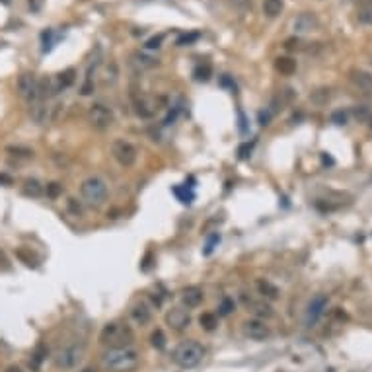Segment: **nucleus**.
I'll return each mask as SVG.
<instances>
[{"label": "nucleus", "mask_w": 372, "mask_h": 372, "mask_svg": "<svg viewBox=\"0 0 372 372\" xmlns=\"http://www.w3.org/2000/svg\"><path fill=\"white\" fill-rule=\"evenodd\" d=\"M199 39V33H185V35H181V38L177 39L175 43L179 45V47H185V45H191V43H195Z\"/></svg>", "instance_id": "nucleus-35"}, {"label": "nucleus", "mask_w": 372, "mask_h": 372, "mask_svg": "<svg viewBox=\"0 0 372 372\" xmlns=\"http://www.w3.org/2000/svg\"><path fill=\"white\" fill-rule=\"evenodd\" d=\"M135 333L131 325L125 322H109L105 323L99 331V343L109 349L115 347H133Z\"/></svg>", "instance_id": "nucleus-3"}, {"label": "nucleus", "mask_w": 372, "mask_h": 372, "mask_svg": "<svg viewBox=\"0 0 372 372\" xmlns=\"http://www.w3.org/2000/svg\"><path fill=\"white\" fill-rule=\"evenodd\" d=\"M174 195L179 199L181 203H185V205H189V203H191V199H193V193H189V191H187V185L185 187H174Z\"/></svg>", "instance_id": "nucleus-30"}, {"label": "nucleus", "mask_w": 372, "mask_h": 372, "mask_svg": "<svg viewBox=\"0 0 372 372\" xmlns=\"http://www.w3.org/2000/svg\"><path fill=\"white\" fill-rule=\"evenodd\" d=\"M327 308V296L325 294H316L312 296V300L306 306V316H304V325L306 327H314L320 322V318L323 316V310Z\"/></svg>", "instance_id": "nucleus-10"}, {"label": "nucleus", "mask_w": 372, "mask_h": 372, "mask_svg": "<svg viewBox=\"0 0 372 372\" xmlns=\"http://www.w3.org/2000/svg\"><path fill=\"white\" fill-rule=\"evenodd\" d=\"M24 191H25V195H31V197H41L43 195V185L39 183L38 179H27L25 181V185H24Z\"/></svg>", "instance_id": "nucleus-24"}, {"label": "nucleus", "mask_w": 372, "mask_h": 372, "mask_svg": "<svg viewBox=\"0 0 372 372\" xmlns=\"http://www.w3.org/2000/svg\"><path fill=\"white\" fill-rule=\"evenodd\" d=\"M298 47H300V41H298L296 38H290V39H286L285 41V49L294 51V49H298Z\"/></svg>", "instance_id": "nucleus-40"}, {"label": "nucleus", "mask_w": 372, "mask_h": 372, "mask_svg": "<svg viewBox=\"0 0 372 372\" xmlns=\"http://www.w3.org/2000/svg\"><path fill=\"white\" fill-rule=\"evenodd\" d=\"M275 68H277L281 75L290 76L294 70H296V61H292L290 57H279V59L275 61Z\"/></svg>", "instance_id": "nucleus-21"}, {"label": "nucleus", "mask_w": 372, "mask_h": 372, "mask_svg": "<svg viewBox=\"0 0 372 372\" xmlns=\"http://www.w3.org/2000/svg\"><path fill=\"white\" fill-rule=\"evenodd\" d=\"M111 156L117 160L119 166L131 168V166H135V162H137L138 152L133 142H129V140H125V138H115L111 142Z\"/></svg>", "instance_id": "nucleus-7"}, {"label": "nucleus", "mask_w": 372, "mask_h": 372, "mask_svg": "<svg viewBox=\"0 0 372 372\" xmlns=\"http://www.w3.org/2000/svg\"><path fill=\"white\" fill-rule=\"evenodd\" d=\"M78 372H98V368L96 366H84V368H80Z\"/></svg>", "instance_id": "nucleus-43"}, {"label": "nucleus", "mask_w": 372, "mask_h": 372, "mask_svg": "<svg viewBox=\"0 0 372 372\" xmlns=\"http://www.w3.org/2000/svg\"><path fill=\"white\" fill-rule=\"evenodd\" d=\"M109 195V185L101 175H90L80 183V197L88 207L98 209L101 205H105Z\"/></svg>", "instance_id": "nucleus-5"}, {"label": "nucleus", "mask_w": 372, "mask_h": 372, "mask_svg": "<svg viewBox=\"0 0 372 372\" xmlns=\"http://www.w3.org/2000/svg\"><path fill=\"white\" fill-rule=\"evenodd\" d=\"M275 117V113L269 109V107H265V109H261L259 111V125L261 127H267V125L271 123V119Z\"/></svg>", "instance_id": "nucleus-32"}, {"label": "nucleus", "mask_w": 372, "mask_h": 372, "mask_svg": "<svg viewBox=\"0 0 372 372\" xmlns=\"http://www.w3.org/2000/svg\"><path fill=\"white\" fill-rule=\"evenodd\" d=\"M4 372H24V370H22L18 364H12V366H8V368H6Z\"/></svg>", "instance_id": "nucleus-42"}, {"label": "nucleus", "mask_w": 372, "mask_h": 372, "mask_svg": "<svg viewBox=\"0 0 372 372\" xmlns=\"http://www.w3.org/2000/svg\"><path fill=\"white\" fill-rule=\"evenodd\" d=\"M203 298H205V294H203V290L199 286H187L181 292V300H183L185 308H197L199 304L203 302Z\"/></svg>", "instance_id": "nucleus-18"}, {"label": "nucleus", "mask_w": 372, "mask_h": 372, "mask_svg": "<svg viewBox=\"0 0 372 372\" xmlns=\"http://www.w3.org/2000/svg\"><path fill=\"white\" fill-rule=\"evenodd\" d=\"M242 304L248 308V312L253 314V318H259V320H267V318H271L273 316V308L261 298H251L248 294H242Z\"/></svg>", "instance_id": "nucleus-12"}, {"label": "nucleus", "mask_w": 372, "mask_h": 372, "mask_svg": "<svg viewBox=\"0 0 372 372\" xmlns=\"http://www.w3.org/2000/svg\"><path fill=\"white\" fill-rule=\"evenodd\" d=\"M84 351H86V341L82 339H70L66 341L64 345L55 351V357L53 362L59 370H72L78 366V362L84 357Z\"/></svg>", "instance_id": "nucleus-4"}, {"label": "nucleus", "mask_w": 372, "mask_h": 372, "mask_svg": "<svg viewBox=\"0 0 372 372\" xmlns=\"http://www.w3.org/2000/svg\"><path fill=\"white\" fill-rule=\"evenodd\" d=\"M88 121H90V125L96 131H105V129H109L115 123V113H113V109L107 103L96 101L88 109Z\"/></svg>", "instance_id": "nucleus-6"}, {"label": "nucleus", "mask_w": 372, "mask_h": 372, "mask_svg": "<svg viewBox=\"0 0 372 372\" xmlns=\"http://www.w3.org/2000/svg\"><path fill=\"white\" fill-rule=\"evenodd\" d=\"M158 101L146 96H138L135 98V113H137L140 119H152L156 111H158Z\"/></svg>", "instance_id": "nucleus-13"}, {"label": "nucleus", "mask_w": 372, "mask_h": 372, "mask_svg": "<svg viewBox=\"0 0 372 372\" xmlns=\"http://www.w3.org/2000/svg\"><path fill=\"white\" fill-rule=\"evenodd\" d=\"M133 59H135V62H137L140 68H152V66H156V64H158L156 59H152V57L144 55V53H135V55H133Z\"/></svg>", "instance_id": "nucleus-26"}, {"label": "nucleus", "mask_w": 372, "mask_h": 372, "mask_svg": "<svg viewBox=\"0 0 372 372\" xmlns=\"http://www.w3.org/2000/svg\"><path fill=\"white\" fill-rule=\"evenodd\" d=\"M255 286H257V292L261 294V298L263 300H277L279 298V288L273 285V283H269V281H265V279H259L257 283H255Z\"/></svg>", "instance_id": "nucleus-20"}, {"label": "nucleus", "mask_w": 372, "mask_h": 372, "mask_svg": "<svg viewBox=\"0 0 372 372\" xmlns=\"http://www.w3.org/2000/svg\"><path fill=\"white\" fill-rule=\"evenodd\" d=\"M140 362V353L135 347L107 349L101 355V366L105 372H133Z\"/></svg>", "instance_id": "nucleus-1"}, {"label": "nucleus", "mask_w": 372, "mask_h": 372, "mask_svg": "<svg viewBox=\"0 0 372 372\" xmlns=\"http://www.w3.org/2000/svg\"><path fill=\"white\" fill-rule=\"evenodd\" d=\"M216 242H220V234H212L211 238H209V242H207V248H205V255H209L212 249H214Z\"/></svg>", "instance_id": "nucleus-39"}, {"label": "nucleus", "mask_w": 372, "mask_h": 372, "mask_svg": "<svg viewBox=\"0 0 372 372\" xmlns=\"http://www.w3.org/2000/svg\"><path fill=\"white\" fill-rule=\"evenodd\" d=\"M205 355H207V351L205 347L199 343V341H193V339H185V341H181V343H177L172 351V362L177 364L179 368H195L199 366L203 359H205Z\"/></svg>", "instance_id": "nucleus-2"}, {"label": "nucleus", "mask_w": 372, "mask_h": 372, "mask_svg": "<svg viewBox=\"0 0 372 372\" xmlns=\"http://www.w3.org/2000/svg\"><path fill=\"white\" fill-rule=\"evenodd\" d=\"M199 323H201V327H203L205 331H214L216 325H218V318H216V314H212V312H203L201 318H199Z\"/></svg>", "instance_id": "nucleus-23"}, {"label": "nucleus", "mask_w": 372, "mask_h": 372, "mask_svg": "<svg viewBox=\"0 0 372 372\" xmlns=\"http://www.w3.org/2000/svg\"><path fill=\"white\" fill-rule=\"evenodd\" d=\"M18 94L29 103L39 98V78L33 72H24L18 78Z\"/></svg>", "instance_id": "nucleus-9"}, {"label": "nucleus", "mask_w": 372, "mask_h": 372, "mask_svg": "<svg viewBox=\"0 0 372 372\" xmlns=\"http://www.w3.org/2000/svg\"><path fill=\"white\" fill-rule=\"evenodd\" d=\"M51 107L47 105V101L43 98H38L33 101H29V117L35 125H45L49 119Z\"/></svg>", "instance_id": "nucleus-14"}, {"label": "nucleus", "mask_w": 372, "mask_h": 372, "mask_svg": "<svg viewBox=\"0 0 372 372\" xmlns=\"http://www.w3.org/2000/svg\"><path fill=\"white\" fill-rule=\"evenodd\" d=\"M129 314H131V320L137 323V325H146L152 320V308H150L144 300L133 304V308H131Z\"/></svg>", "instance_id": "nucleus-16"}, {"label": "nucleus", "mask_w": 372, "mask_h": 372, "mask_svg": "<svg viewBox=\"0 0 372 372\" xmlns=\"http://www.w3.org/2000/svg\"><path fill=\"white\" fill-rule=\"evenodd\" d=\"M150 343H152V347H156V349L166 347V335H164V331H162V329L152 331V335H150Z\"/></svg>", "instance_id": "nucleus-29"}, {"label": "nucleus", "mask_w": 372, "mask_h": 372, "mask_svg": "<svg viewBox=\"0 0 372 372\" xmlns=\"http://www.w3.org/2000/svg\"><path fill=\"white\" fill-rule=\"evenodd\" d=\"M359 20L362 22V24H372V4L364 6V8H360Z\"/></svg>", "instance_id": "nucleus-33"}, {"label": "nucleus", "mask_w": 372, "mask_h": 372, "mask_svg": "<svg viewBox=\"0 0 372 372\" xmlns=\"http://www.w3.org/2000/svg\"><path fill=\"white\" fill-rule=\"evenodd\" d=\"M351 82L357 88H360L362 92H372V75L364 72V70H351Z\"/></svg>", "instance_id": "nucleus-19"}, {"label": "nucleus", "mask_w": 372, "mask_h": 372, "mask_svg": "<svg viewBox=\"0 0 372 372\" xmlns=\"http://www.w3.org/2000/svg\"><path fill=\"white\" fill-rule=\"evenodd\" d=\"M242 333L244 337H248L251 341H265L271 337V327L267 325L265 320L259 318H249L242 323Z\"/></svg>", "instance_id": "nucleus-8"}, {"label": "nucleus", "mask_w": 372, "mask_h": 372, "mask_svg": "<svg viewBox=\"0 0 372 372\" xmlns=\"http://www.w3.org/2000/svg\"><path fill=\"white\" fill-rule=\"evenodd\" d=\"M249 152H251V144L246 142V144H242L240 148H238V154H240V158H248Z\"/></svg>", "instance_id": "nucleus-41"}, {"label": "nucleus", "mask_w": 372, "mask_h": 372, "mask_svg": "<svg viewBox=\"0 0 372 372\" xmlns=\"http://www.w3.org/2000/svg\"><path fill=\"white\" fill-rule=\"evenodd\" d=\"M2 2H6V4H8V2H10V0H2Z\"/></svg>", "instance_id": "nucleus-44"}, {"label": "nucleus", "mask_w": 372, "mask_h": 372, "mask_svg": "<svg viewBox=\"0 0 372 372\" xmlns=\"http://www.w3.org/2000/svg\"><path fill=\"white\" fill-rule=\"evenodd\" d=\"M166 323L174 331H183V329H187L189 323H191L189 308H185V306H174L172 310H168V314H166Z\"/></svg>", "instance_id": "nucleus-11"}, {"label": "nucleus", "mask_w": 372, "mask_h": 372, "mask_svg": "<svg viewBox=\"0 0 372 372\" xmlns=\"http://www.w3.org/2000/svg\"><path fill=\"white\" fill-rule=\"evenodd\" d=\"M45 193H47V197L57 199L62 193V185L61 183H57V181H53V183H49V185L45 187Z\"/></svg>", "instance_id": "nucleus-31"}, {"label": "nucleus", "mask_w": 372, "mask_h": 372, "mask_svg": "<svg viewBox=\"0 0 372 372\" xmlns=\"http://www.w3.org/2000/svg\"><path fill=\"white\" fill-rule=\"evenodd\" d=\"M331 121H333L335 125H345V123H347V113L333 111V113H331Z\"/></svg>", "instance_id": "nucleus-38"}, {"label": "nucleus", "mask_w": 372, "mask_h": 372, "mask_svg": "<svg viewBox=\"0 0 372 372\" xmlns=\"http://www.w3.org/2000/svg\"><path fill=\"white\" fill-rule=\"evenodd\" d=\"M45 357H47V347L45 345H38V349L33 351V357H31V368L38 370L41 366V362L45 360Z\"/></svg>", "instance_id": "nucleus-27"}, {"label": "nucleus", "mask_w": 372, "mask_h": 372, "mask_svg": "<svg viewBox=\"0 0 372 372\" xmlns=\"http://www.w3.org/2000/svg\"><path fill=\"white\" fill-rule=\"evenodd\" d=\"M8 152H14V156H24V158H29L33 156V152L29 148H22V146H8Z\"/></svg>", "instance_id": "nucleus-36"}, {"label": "nucleus", "mask_w": 372, "mask_h": 372, "mask_svg": "<svg viewBox=\"0 0 372 372\" xmlns=\"http://www.w3.org/2000/svg\"><path fill=\"white\" fill-rule=\"evenodd\" d=\"M75 80H76L75 68H68V70L61 72V75H57L55 82H51V92H53V94L62 92V90H66L68 86H72V84H75Z\"/></svg>", "instance_id": "nucleus-17"}, {"label": "nucleus", "mask_w": 372, "mask_h": 372, "mask_svg": "<svg viewBox=\"0 0 372 372\" xmlns=\"http://www.w3.org/2000/svg\"><path fill=\"white\" fill-rule=\"evenodd\" d=\"M283 8H285V2L283 0H265L263 2V14L269 16V18L279 16V14L283 12Z\"/></svg>", "instance_id": "nucleus-22"}, {"label": "nucleus", "mask_w": 372, "mask_h": 372, "mask_svg": "<svg viewBox=\"0 0 372 372\" xmlns=\"http://www.w3.org/2000/svg\"><path fill=\"white\" fill-rule=\"evenodd\" d=\"M318 18H316V14L312 12H304L296 16L294 18V22H292V29L296 31V33H308V31H314L316 27H318Z\"/></svg>", "instance_id": "nucleus-15"}, {"label": "nucleus", "mask_w": 372, "mask_h": 372, "mask_svg": "<svg viewBox=\"0 0 372 372\" xmlns=\"http://www.w3.org/2000/svg\"><path fill=\"white\" fill-rule=\"evenodd\" d=\"M193 76H195V80H199V82H207V80L212 76L211 64H209V62H205V64H197V68L193 70Z\"/></svg>", "instance_id": "nucleus-25"}, {"label": "nucleus", "mask_w": 372, "mask_h": 372, "mask_svg": "<svg viewBox=\"0 0 372 372\" xmlns=\"http://www.w3.org/2000/svg\"><path fill=\"white\" fill-rule=\"evenodd\" d=\"M234 312V300L228 296H224L218 304V316H230Z\"/></svg>", "instance_id": "nucleus-28"}, {"label": "nucleus", "mask_w": 372, "mask_h": 372, "mask_svg": "<svg viewBox=\"0 0 372 372\" xmlns=\"http://www.w3.org/2000/svg\"><path fill=\"white\" fill-rule=\"evenodd\" d=\"M162 41H164V35H156V38H150L148 41H146V49L154 51V49H160L162 47Z\"/></svg>", "instance_id": "nucleus-37"}, {"label": "nucleus", "mask_w": 372, "mask_h": 372, "mask_svg": "<svg viewBox=\"0 0 372 372\" xmlns=\"http://www.w3.org/2000/svg\"><path fill=\"white\" fill-rule=\"evenodd\" d=\"M115 82H117V66L115 62H111L105 70V84H115Z\"/></svg>", "instance_id": "nucleus-34"}]
</instances>
